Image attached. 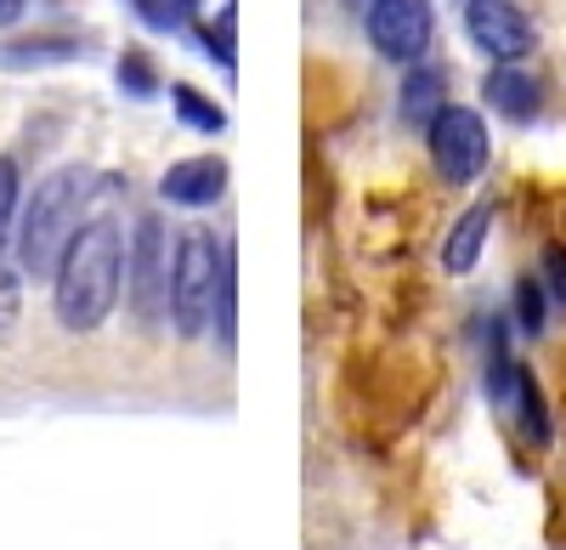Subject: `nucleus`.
Instances as JSON below:
<instances>
[{"label": "nucleus", "instance_id": "nucleus-19", "mask_svg": "<svg viewBox=\"0 0 566 550\" xmlns=\"http://www.w3.org/2000/svg\"><path fill=\"white\" fill-rule=\"evenodd\" d=\"M130 12L148 23V29H159V34H176L181 29V7H176V0H130Z\"/></svg>", "mask_w": 566, "mask_h": 550}, {"label": "nucleus", "instance_id": "nucleus-20", "mask_svg": "<svg viewBox=\"0 0 566 550\" xmlns=\"http://www.w3.org/2000/svg\"><path fill=\"white\" fill-rule=\"evenodd\" d=\"M205 52H210V63L232 69V12H221V23L205 29Z\"/></svg>", "mask_w": 566, "mask_h": 550}, {"label": "nucleus", "instance_id": "nucleus-12", "mask_svg": "<svg viewBox=\"0 0 566 550\" xmlns=\"http://www.w3.org/2000/svg\"><path fill=\"white\" fill-rule=\"evenodd\" d=\"M442 108H448V74H442L437 63H408V80H402V120H408V125H431Z\"/></svg>", "mask_w": 566, "mask_h": 550}, {"label": "nucleus", "instance_id": "nucleus-24", "mask_svg": "<svg viewBox=\"0 0 566 550\" xmlns=\"http://www.w3.org/2000/svg\"><path fill=\"white\" fill-rule=\"evenodd\" d=\"M176 7H181V12H199V0H176Z\"/></svg>", "mask_w": 566, "mask_h": 550}, {"label": "nucleus", "instance_id": "nucleus-3", "mask_svg": "<svg viewBox=\"0 0 566 550\" xmlns=\"http://www.w3.org/2000/svg\"><path fill=\"white\" fill-rule=\"evenodd\" d=\"M170 267H176V250H170L165 221L142 216L130 245H125V295H130V312L148 330H159L170 312Z\"/></svg>", "mask_w": 566, "mask_h": 550}, {"label": "nucleus", "instance_id": "nucleus-18", "mask_svg": "<svg viewBox=\"0 0 566 550\" xmlns=\"http://www.w3.org/2000/svg\"><path fill=\"white\" fill-rule=\"evenodd\" d=\"M515 318H522L527 335L544 330V290H538V279H522V284H515Z\"/></svg>", "mask_w": 566, "mask_h": 550}, {"label": "nucleus", "instance_id": "nucleus-23", "mask_svg": "<svg viewBox=\"0 0 566 550\" xmlns=\"http://www.w3.org/2000/svg\"><path fill=\"white\" fill-rule=\"evenodd\" d=\"M23 7H29V0H0V29H12L23 18Z\"/></svg>", "mask_w": 566, "mask_h": 550}, {"label": "nucleus", "instance_id": "nucleus-2", "mask_svg": "<svg viewBox=\"0 0 566 550\" xmlns=\"http://www.w3.org/2000/svg\"><path fill=\"white\" fill-rule=\"evenodd\" d=\"M97 194V176L85 165H63L45 181H34V194L18 216V267L29 279H52L69 239L80 234V216H85V199Z\"/></svg>", "mask_w": 566, "mask_h": 550}, {"label": "nucleus", "instance_id": "nucleus-13", "mask_svg": "<svg viewBox=\"0 0 566 550\" xmlns=\"http://www.w3.org/2000/svg\"><path fill=\"white\" fill-rule=\"evenodd\" d=\"M170 103H176V120L181 125H193V131H227V114L205 97V91H193V85H170Z\"/></svg>", "mask_w": 566, "mask_h": 550}, {"label": "nucleus", "instance_id": "nucleus-21", "mask_svg": "<svg viewBox=\"0 0 566 550\" xmlns=\"http://www.w3.org/2000/svg\"><path fill=\"white\" fill-rule=\"evenodd\" d=\"M12 324H18V272L0 267V341L12 335Z\"/></svg>", "mask_w": 566, "mask_h": 550}, {"label": "nucleus", "instance_id": "nucleus-9", "mask_svg": "<svg viewBox=\"0 0 566 550\" xmlns=\"http://www.w3.org/2000/svg\"><path fill=\"white\" fill-rule=\"evenodd\" d=\"M227 194V165L216 154H199V159H176L165 176H159V199L165 205H181V210H205Z\"/></svg>", "mask_w": 566, "mask_h": 550}, {"label": "nucleus", "instance_id": "nucleus-22", "mask_svg": "<svg viewBox=\"0 0 566 550\" xmlns=\"http://www.w3.org/2000/svg\"><path fill=\"white\" fill-rule=\"evenodd\" d=\"M544 284H549V295L566 307V245H549V250H544Z\"/></svg>", "mask_w": 566, "mask_h": 550}, {"label": "nucleus", "instance_id": "nucleus-7", "mask_svg": "<svg viewBox=\"0 0 566 550\" xmlns=\"http://www.w3.org/2000/svg\"><path fill=\"white\" fill-rule=\"evenodd\" d=\"M464 34L493 63H522L533 52V23L515 0H464Z\"/></svg>", "mask_w": 566, "mask_h": 550}, {"label": "nucleus", "instance_id": "nucleus-4", "mask_svg": "<svg viewBox=\"0 0 566 550\" xmlns=\"http://www.w3.org/2000/svg\"><path fill=\"white\" fill-rule=\"evenodd\" d=\"M216 284H221V250L210 234H181L176 267H170V318L176 335H205L216 318Z\"/></svg>", "mask_w": 566, "mask_h": 550}, {"label": "nucleus", "instance_id": "nucleus-8", "mask_svg": "<svg viewBox=\"0 0 566 550\" xmlns=\"http://www.w3.org/2000/svg\"><path fill=\"white\" fill-rule=\"evenodd\" d=\"M488 397L504 408V415H510L515 426H522V437H533V443H544V437H549L544 397H538L533 375H527L515 357H493V363H488Z\"/></svg>", "mask_w": 566, "mask_h": 550}, {"label": "nucleus", "instance_id": "nucleus-6", "mask_svg": "<svg viewBox=\"0 0 566 550\" xmlns=\"http://www.w3.org/2000/svg\"><path fill=\"white\" fill-rule=\"evenodd\" d=\"M431 34H437L431 0H374V7H368V45L386 63H402V69L424 63Z\"/></svg>", "mask_w": 566, "mask_h": 550}, {"label": "nucleus", "instance_id": "nucleus-15", "mask_svg": "<svg viewBox=\"0 0 566 550\" xmlns=\"http://www.w3.org/2000/svg\"><path fill=\"white\" fill-rule=\"evenodd\" d=\"M18 194H23L18 159L0 154V256H7V245H12V234H18Z\"/></svg>", "mask_w": 566, "mask_h": 550}, {"label": "nucleus", "instance_id": "nucleus-16", "mask_svg": "<svg viewBox=\"0 0 566 550\" xmlns=\"http://www.w3.org/2000/svg\"><path fill=\"white\" fill-rule=\"evenodd\" d=\"M216 330H221V341H232V330H239V279H232V250H221V284H216Z\"/></svg>", "mask_w": 566, "mask_h": 550}, {"label": "nucleus", "instance_id": "nucleus-11", "mask_svg": "<svg viewBox=\"0 0 566 550\" xmlns=\"http://www.w3.org/2000/svg\"><path fill=\"white\" fill-rule=\"evenodd\" d=\"M488 234H493V205H470V210L453 221V234L442 239V267L453 272V279H464V272L482 261Z\"/></svg>", "mask_w": 566, "mask_h": 550}, {"label": "nucleus", "instance_id": "nucleus-17", "mask_svg": "<svg viewBox=\"0 0 566 550\" xmlns=\"http://www.w3.org/2000/svg\"><path fill=\"white\" fill-rule=\"evenodd\" d=\"M57 58H74V40H18L7 63L12 69H29V63H57Z\"/></svg>", "mask_w": 566, "mask_h": 550}, {"label": "nucleus", "instance_id": "nucleus-1", "mask_svg": "<svg viewBox=\"0 0 566 550\" xmlns=\"http://www.w3.org/2000/svg\"><path fill=\"white\" fill-rule=\"evenodd\" d=\"M125 284V239H119V221L97 216V221H80V234L69 239L57 272H52V295H57V324L85 335L97 330L103 318L114 312Z\"/></svg>", "mask_w": 566, "mask_h": 550}, {"label": "nucleus", "instance_id": "nucleus-14", "mask_svg": "<svg viewBox=\"0 0 566 550\" xmlns=\"http://www.w3.org/2000/svg\"><path fill=\"white\" fill-rule=\"evenodd\" d=\"M114 80H119L125 97H136V103L159 97V69H154V58H148V52H125V58L114 63Z\"/></svg>", "mask_w": 566, "mask_h": 550}, {"label": "nucleus", "instance_id": "nucleus-5", "mask_svg": "<svg viewBox=\"0 0 566 550\" xmlns=\"http://www.w3.org/2000/svg\"><path fill=\"white\" fill-rule=\"evenodd\" d=\"M424 143H431V165L442 170V181H453V188H464V181H476L488 170V120L476 108H459L448 103L431 125H424Z\"/></svg>", "mask_w": 566, "mask_h": 550}, {"label": "nucleus", "instance_id": "nucleus-10", "mask_svg": "<svg viewBox=\"0 0 566 550\" xmlns=\"http://www.w3.org/2000/svg\"><path fill=\"white\" fill-rule=\"evenodd\" d=\"M482 91H488V103H493L504 120H515V125L538 120V108H544V91H538V80H533L522 63H499Z\"/></svg>", "mask_w": 566, "mask_h": 550}]
</instances>
